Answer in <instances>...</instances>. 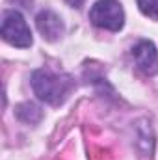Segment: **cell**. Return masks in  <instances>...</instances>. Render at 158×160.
<instances>
[{"label":"cell","instance_id":"1","mask_svg":"<svg viewBox=\"0 0 158 160\" xmlns=\"http://www.w3.org/2000/svg\"><path fill=\"white\" fill-rule=\"evenodd\" d=\"M32 88L41 101L62 104L73 89V80L67 75H54L48 69H39L32 75Z\"/></svg>","mask_w":158,"mask_h":160},{"label":"cell","instance_id":"2","mask_svg":"<svg viewBox=\"0 0 158 160\" xmlns=\"http://www.w3.org/2000/svg\"><path fill=\"white\" fill-rule=\"evenodd\" d=\"M89 21L99 28L117 32L125 24V13L117 0H97L89 11Z\"/></svg>","mask_w":158,"mask_h":160},{"label":"cell","instance_id":"3","mask_svg":"<svg viewBox=\"0 0 158 160\" xmlns=\"http://www.w3.org/2000/svg\"><path fill=\"white\" fill-rule=\"evenodd\" d=\"M2 38L13 47L26 48L32 45V32L24 21V17L15 11L7 9L2 17Z\"/></svg>","mask_w":158,"mask_h":160},{"label":"cell","instance_id":"4","mask_svg":"<svg viewBox=\"0 0 158 160\" xmlns=\"http://www.w3.org/2000/svg\"><path fill=\"white\" fill-rule=\"evenodd\" d=\"M132 56L145 75H155L158 71V52L151 41H140L132 48Z\"/></svg>","mask_w":158,"mask_h":160},{"label":"cell","instance_id":"5","mask_svg":"<svg viewBox=\"0 0 158 160\" xmlns=\"http://www.w3.org/2000/svg\"><path fill=\"white\" fill-rule=\"evenodd\" d=\"M36 24H37V30L43 36V39H47V41H56L63 36V22L50 9L41 11L37 15V19H36Z\"/></svg>","mask_w":158,"mask_h":160},{"label":"cell","instance_id":"6","mask_svg":"<svg viewBox=\"0 0 158 160\" xmlns=\"http://www.w3.org/2000/svg\"><path fill=\"white\" fill-rule=\"evenodd\" d=\"M15 116L22 121V123L36 125L43 118V110H41L37 104H34V102H22V104H19L15 108Z\"/></svg>","mask_w":158,"mask_h":160},{"label":"cell","instance_id":"7","mask_svg":"<svg viewBox=\"0 0 158 160\" xmlns=\"http://www.w3.org/2000/svg\"><path fill=\"white\" fill-rule=\"evenodd\" d=\"M138 6L143 15L158 21V0H138Z\"/></svg>","mask_w":158,"mask_h":160},{"label":"cell","instance_id":"8","mask_svg":"<svg viewBox=\"0 0 158 160\" xmlns=\"http://www.w3.org/2000/svg\"><path fill=\"white\" fill-rule=\"evenodd\" d=\"M71 8H82V4H84V0H65Z\"/></svg>","mask_w":158,"mask_h":160}]
</instances>
